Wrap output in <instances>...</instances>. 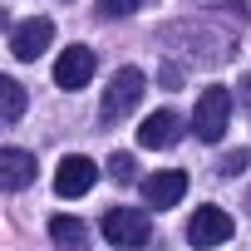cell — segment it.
<instances>
[{"label":"cell","instance_id":"obj_15","mask_svg":"<svg viewBox=\"0 0 251 251\" xmlns=\"http://www.w3.org/2000/svg\"><path fill=\"white\" fill-rule=\"evenodd\" d=\"M143 5H153V0H99V15L118 20V15H133V10H143Z\"/></svg>","mask_w":251,"mask_h":251},{"label":"cell","instance_id":"obj_5","mask_svg":"<svg viewBox=\"0 0 251 251\" xmlns=\"http://www.w3.org/2000/svg\"><path fill=\"white\" fill-rule=\"evenodd\" d=\"M50 40H54V20H50V15H30V20L15 25V35H10V54L30 64V59H40V54L50 50Z\"/></svg>","mask_w":251,"mask_h":251},{"label":"cell","instance_id":"obj_10","mask_svg":"<svg viewBox=\"0 0 251 251\" xmlns=\"http://www.w3.org/2000/svg\"><path fill=\"white\" fill-rule=\"evenodd\" d=\"M231 236V217L222 207H197L192 222H187V241L192 246H222Z\"/></svg>","mask_w":251,"mask_h":251},{"label":"cell","instance_id":"obj_11","mask_svg":"<svg viewBox=\"0 0 251 251\" xmlns=\"http://www.w3.org/2000/svg\"><path fill=\"white\" fill-rule=\"evenodd\" d=\"M35 173H40L35 153H25V148H0V192H25V187L35 182Z\"/></svg>","mask_w":251,"mask_h":251},{"label":"cell","instance_id":"obj_19","mask_svg":"<svg viewBox=\"0 0 251 251\" xmlns=\"http://www.w3.org/2000/svg\"><path fill=\"white\" fill-rule=\"evenodd\" d=\"M5 25H10V15H5V10H0V30H5Z\"/></svg>","mask_w":251,"mask_h":251},{"label":"cell","instance_id":"obj_13","mask_svg":"<svg viewBox=\"0 0 251 251\" xmlns=\"http://www.w3.org/2000/svg\"><path fill=\"white\" fill-rule=\"evenodd\" d=\"M25 103H30L25 84H15V79L0 74V123H20L25 118Z\"/></svg>","mask_w":251,"mask_h":251},{"label":"cell","instance_id":"obj_12","mask_svg":"<svg viewBox=\"0 0 251 251\" xmlns=\"http://www.w3.org/2000/svg\"><path fill=\"white\" fill-rule=\"evenodd\" d=\"M50 241L59 251H84L89 246V226L79 217H50Z\"/></svg>","mask_w":251,"mask_h":251},{"label":"cell","instance_id":"obj_7","mask_svg":"<svg viewBox=\"0 0 251 251\" xmlns=\"http://www.w3.org/2000/svg\"><path fill=\"white\" fill-rule=\"evenodd\" d=\"M94 69H99L94 50H89V45H69V50L54 59V84H59V89H84V84L94 79Z\"/></svg>","mask_w":251,"mask_h":251},{"label":"cell","instance_id":"obj_2","mask_svg":"<svg viewBox=\"0 0 251 251\" xmlns=\"http://www.w3.org/2000/svg\"><path fill=\"white\" fill-rule=\"evenodd\" d=\"M177 40H187L192 50V59H202V64H226L231 59V35L226 30H207V25H168L163 30V45H177Z\"/></svg>","mask_w":251,"mask_h":251},{"label":"cell","instance_id":"obj_16","mask_svg":"<svg viewBox=\"0 0 251 251\" xmlns=\"http://www.w3.org/2000/svg\"><path fill=\"white\" fill-rule=\"evenodd\" d=\"M246 168H251V153H246V148H236V153H226V158L217 163V173H222V177H241Z\"/></svg>","mask_w":251,"mask_h":251},{"label":"cell","instance_id":"obj_8","mask_svg":"<svg viewBox=\"0 0 251 251\" xmlns=\"http://www.w3.org/2000/svg\"><path fill=\"white\" fill-rule=\"evenodd\" d=\"M182 133H187L182 113H173V108H158V113H148V118H143L138 143H143V148H177V143H182Z\"/></svg>","mask_w":251,"mask_h":251},{"label":"cell","instance_id":"obj_3","mask_svg":"<svg viewBox=\"0 0 251 251\" xmlns=\"http://www.w3.org/2000/svg\"><path fill=\"white\" fill-rule=\"evenodd\" d=\"M103 236H108V246H118V251H138V246H148V236H153V217H148L143 207H108V212H103Z\"/></svg>","mask_w":251,"mask_h":251},{"label":"cell","instance_id":"obj_6","mask_svg":"<svg viewBox=\"0 0 251 251\" xmlns=\"http://www.w3.org/2000/svg\"><path fill=\"white\" fill-rule=\"evenodd\" d=\"M138 187H143V202H148V207L168 212V207H177V202L187 197V173L163 168V173H153V177H138Z\"/></svg>","mask_w":251,"mask_h":251},{"label":"cell","instance_id":"obj_1","mask_svg":"<svg viewBox=\"0 0 251 251\" xmlns=\"http://www.w3.org/2000/svg\"><path fill=\"white\" fill-rule=\"evenodd\" d=\"M231 108H236V94H231V89H222V84H212V89H202V94H197L192 128H197V138H202V143H222L226 123H231Z\"/></svg>","mask_w":251,"mask_h":251},{"label":"cell","instance_id":"obj_4","mask_svg":"<svg viewBox=\"0 0 251 251\" xmlns=\"http://www.w3.org/2000/svg\"><path fill=\"white\" fill-rule=\"evenodd\" d=\"M143 69H133V64H123L113 79H108V89H103V103H99V118L103 123H118V118H128L133 113V103L143 99Z\"/></svg>","mask_w":251,"mask_h":251},{"label":"cell","instance_id":"obj_18","mask_svg":"<svg viewBox=\"0 0 251 251\" xmlns=\"http://www.w3.org/2000/svg\"><path fill=\"white\" fill-rule=\"evenodd\" d=\"M236 103H251V74L241 79V89H236Z\"/></svg>","mask_w":251,"mask_h":251},{"label":"cell","instance_id":"obj_14","mask_svg":"<svg viewBox=\"0 0 251 251\" xmlns=\"http://www.w3.org/2000/svg\"><path fill=\"white\" fill-rule=\"evenodd\" d=\"M108 177H113V182H138V163H133V153H113V158H108Z\"/></svg>","mask_w":251,"mask_h":251},{"label":"cell","instance_id":"obj_17","mask_svg":"<svg viewBox=\"0 0 251 251\" xmlns=\"http://www.w3.org/2000/svg\"><path fill=\"white\" fill-rule=\"evenodd\" d=\"M192 5H207V0H192ZM212 5H222V15H236V25L246 20V0H212Z\"/></svg>","mask_w":251,"mask_h":251},{"label":"cell","instance_id":"obj_9","mask_svg":"<svg viewBox=\"0 0 251 251\" xmlns=\"http://www.w3.org/2000/svg\"><path fill=\"white\" fill-rule=\"evenodd\" d=\"M94 182H99V168H94L84 153H69V158L54 168V192H59V197H84Z\"/></svg>","mask_w":251,"mask_h":251}]
</instances>
